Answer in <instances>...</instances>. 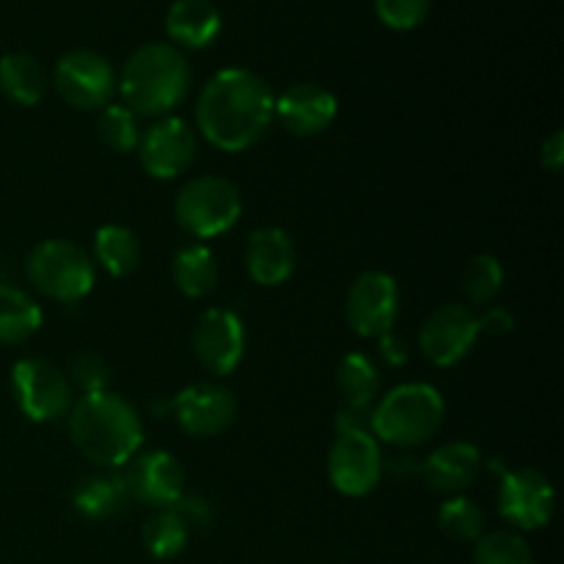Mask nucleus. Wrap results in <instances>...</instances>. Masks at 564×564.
Masks as SVG:
<instances>
[{
  "label": "nucleus",
  "mask_w": 564,
  "mask_h": 564,
  "mask_svg": "<svg viewBox=\"0 0 564 564\" xmlns=\"http://www.w3.org/2000/svg\"><path fill=\"white\" fill-rule=\"evenodd\" d=\"M116 83L119 75L113 64L97 50H69L53 69L55 91L69 108L77 110H102L113 99Z\"/></svg>",
  "instance_id": "9"
},
{
  "label": "nucleus",
  "mask_w": 564,
  "mask_h": 564,
  "mask_svg": "<svg viewBox=\"0 0 564 564\" xmlns=\"http://www.w3.org/2000/svg\"><path fill=\"white\" fill-rule=\"evenodd\" d=\"M297 246L290 231L262 226L246 242V270L253 284L281 286L295 275Z\"/></svg>",
  "instance_id": "19"
},
{
  "label": "nucleus",
  "mask_w": 564,
  "mask_h": 564,
  "mask_svg": "<svg viewBox=\"0 0 564 564\" xmlns=\"http://www.w3.org/2000/svg\"><path fill=\"white\" fill-rule=\"evenodd\" d=\"M176 424L191 438H215L237 419V397L226 386L202 380L191 383L171 400Z\"/></svg>",
  "instance_id": "16"
},
{
  "label": "nucleus",
  "mask_w": 564,
  "mask_h": 564,
  "mask_svg": "<svg viewBox=\"0 0 564 564\" xmlns=\"http://www.w3.org/2000/svg\"><path fill=\"white\" fill-rule=\"evenodd\" d=\"M400 317V286L383 270H367L350 284L345 295V319L361 339H380L391 334Z\"/></svg>",
  "instance_id": "10"
},
{
  "label": "nucleus",
  "mask_w": 564,
  "mask_h": 564,
  "mask_svg": "<svg viewBox=\"0 0 564 564\" xmlns=\"http://www.w3.org/2000/svg\"><path fill=\"white\" fill-rule=\"evenodd\" d=\"M127 499H130V494H127L121 471L94 474V477L80 479L72 490V507L86 521H108V518L119 516Z\"/></svg>",
  "instance_id": "21"
},
{
  "label": "nucleus",
  "mask_w": 564,
  "mask_h": 564,
  "mask_svg": "<svg viewBox=\"0 0 564 564\" xmlns=\"http://www.w3.org/2000/svg\"><path fill=\"white\" fill-rule=\"evenodd\" d=\"M540 165H543L549 174H562L564 169V132L554 130L549 138H543L540 143Z\"/></svg>",
  "instance_id": "34"
},
{
  "label": "nucleus",
  "mask_w": 564,
  "mask_h": 564,
  "mask_svg": "<svg viewBox=\"0 0 564 564\" xmlns=\"http://www.w3.org/2000/svg\"><path fill=\"white\" fill-rule=\"evenodd\" d=\"M69 383L72 389H80L83 394L105 391L110 386V364L99 352H77L69 364Z\"/></svg>",
  "instance_id": "33"
},
{
  "label": "nucleus",
  "mask_w": 564,
  "mask_h": 564,
  "mask_svg": "<svg viewBox=\"0 0 564 564\" xmlns=\"http://www.w3.org/2000/svg\"><path fill=\"white\" fill-rule=\"evenodd\" d=\"M187 540H191V527L176 510H154L143 521L141 543L152 560H176L187 549Z\"/></svg>",
  "instance_id": "27"
},
{
  "label": "nucleus",
  "mask_w": 564,
  "mask_h": 564,
  "mask_svg": "<svg viewBox=\"0 0 564 564\" xmlns=\"http://www.w3.org/2000/svg\"><path fill=\"white\" fill-rule=\"evenodd\" d=\"M220 11L213 0H174L165 14V33L176 50H207L218 42Z\"/></svg>",
  "instance_id": "20"
},
{
  "label": "nucleus",
  "mask_w": 564,
  "mask_h": 564,
  "mask_svg": "<svg viewBox=\"0 0 564 564\" xmlns=\"http://www.w3.org/2000/svg\"><path fill=\"white\" fill-rule=\"evenodd\" d=\"M242 215L240 187L226 176L204 174L185 182L174 198L176 226L193 240H213L235 229Z\"/></svg>",
  "instance_id": "6"
},
{
  "label": "nucleus",
  "mask_w": 564,
  "mask_h": 564,
  "mask_svg": "<svg viewBox=\"0 0 564 564\" xmlns=\"http://www.w3.org/2000/svg\"><path fill=\"white\" fill-rule=\"evenodd\" d=\"M433 0H375V14L389 31H416L430 14Z\"/></svg>",
  "instance_id": "32"
},
{
  "label": "nucleus",
  "mask_w": 564,
  "mask_h": 564,
  "mask_svg": "<svg viewBox=\"0 0 564 564\" xmlns=\"http://www.w3.org/2000/svg\"><path fill=\"white\" fill-rule=\"evenodd\" d=\"M505 290V268L494 253H477L463 273V292L471 306H490Z\"/></svg>",
  "instance_id": "29"
},
{
  "label": "nucleus",
  "mask_w": 564,
  "mask_h": 564,
  "mask_svg": "<svg viewBox=\"0 0 564 564\" xmlns=\"http://www.w3.org/2000/svg\"><path fill=\"white\" fill-rule=\"evenodd\" d=\"M50 88L47 69L31 53H6L0 58V91L9 102L33 108Z\"/></svg>",
  "instance_id": "23"
},
{
  "label": "nucleus",
  "mask_w": 564,
  "mask_h": 564,
  "mask_svg": "<svg viewBox=\"0 0 564 564\" xmlns=\"http://www.w3.org/2000/svg\"><path fill=\"white\" fill-rule=\"evenodd\" d=\"M66 424L72 446L102 471H119L143 446L141 413L110 389L80 394L66 413Z\"/></svg>",
  "instance_id": "2"
},
{
  "label": "nucleus",
  "mask_w": 564,
  "mask_h": 564,
  "mask_svg": "<svg viewBox=\"0 0 564 564\" xmlns=\"http://www.w3.org/2000/svg\"><path fill=\"white\" fill-rule=\"evenodd\" d=\"M339 116V99L319 83H292L275 97L273 119L290 135L314 138L323 135Z\"/></svg>",
  "instance_id": "17"
},
{
  "label": "nucleus",
  "mask_w": 564,
  "mask_h": 564,
  "mask_svg": "<svg viewBox=\"0 0 564 564\" xmlns=\"http://www.w3.org/2000/svg\"><path fill=\"white\" fill-rule=\"evenodd\" d=\"M378 350H380V358H383L389 367H405V364L411 361V347H408L405 341L394 334V330L386 336H380Z\"/></svg>",
  "instance_id": "36"
},
{
  "label": "nucleus",
  "mask_w": 564,
  "mask_h": 564,
  "mask_svg": "<svg viewBox=\"0 0 564 564\" xmlns=\"http://www.w3.org/2000/svg\"><path fill=\"white\" fill-rule=\"evenodd\" d=\"M336 389L345 408L367 413L380 394V372L372 358L364 352H347L336 367Z\"/></svg>",
  "instance_id": "25"
},
{
  "label": "nucleus",
  "mask_w": 564,
  "mask_h": 564,
  "mask_svg": "<svg viewBox=\"0 0 564 564\" xmlns=\"http://www.w3.org/2000/svg\"><path fill=\"white\" fill-rule=\"evenodd\" d=\"M42 323V306L28 292L0 284V345H22L39 334Z\"/></svg>",
  "instance_id": "26"
},
{
  "label": "nucleus",
  "mask_w": 564,
  "mask_h": 564,
  "mask_svg": "<svg viewBox=\"0 0 564 564\" xmlns=\"http://www.w3.org/2000/svg\"><path fill=\"white\" fill-rule=\"evenodd\" d=\"M99 141L110 149V152H135L141 143V127H138V116L124 105H105L102 113L97 119Z\"/></svg>",
  "instance_id": "31"
},
{
  "label": "nucleus",
  "mask_w": 564,
  "mask_h": 564,
  "mask_svg": "<svg viewBox=\"0 0 564 564\" xmlns=\"http://www.w3.org/2000/svg\"><path fill=\"white\" fill-rule=\"evenodd\" d=\"M191 347L207 372L218 378L231 375L246 356V325L240 314L229 308H207L193 325Z\"/></svg>",
  "instance_id": "14"
},
{
  "label": "nucleus",
  "mask_w": 564,
  "mask_h": 564,
  "mask_svg": "<svg viewBox=\"0 0 564 564\" xmlns=\"http://www.w3.org/2000/svg\"><path fill=\"white\" fill-rule=\"evenodd\" d=\"M446 402L430 383H400L375 405L369 433L389 446L413 449L435 438L444 424Z\"/></svg>",
  "instance_id": "4"
},
{
  "label": "nucleus",
  "mask_w": 564,
  "mask_h": 564,
  "mask_svg": "<svg viewBox=\"0 0 564 564\" xmlns=\"http://www.w3.org/2000/svg\"><path fill=\"white\" fill-rule=\"evenodd\" d=\"M482 471V452L468 441H449L419 463V477L433 494L460 496Z\"/></svg>",
  "instance_id": "18"
},
{
  "label": "nucleus",
  "mask_w": 564,
  "mask_h": 564,
  "mask_svg": "<svg viewBox=\"0 0 564 564\" xmlns=\"http://www.w3.org/2000/svg\"><path fill=\"white\" fill-rule=\"evenodd\" d=\"M474 545V564H534L527 538L516 529H496L482 534Z\"/></svg>",
  "instance_id": "30"
},
{
  "label": "nucleus",
  "mask_w": 564,
  "mask_h": 564,
  "mask_svg": "<svg viewBox=\"0 0 564 564\" xmlns=\"http://www.w3.org/2000/svg\"><path fill=\"white\" fill-rule=\"evenodd\" d=\"M325 468H328V479L336 494L347 499H361L380 485L386 460L378 438L367 427H358L336 433Z\"/></svg>",
  "instance_id": "8"
},
{
  "label": "nucleus",
  "mask_w": 564,
  "mask_h": 564,
  "mask_svg": "<svg viewBox=\"0 0 564 564\" xmlns=\"http://www.w3.org/2000/svg\"><path fill=\"white\" fill-rule=\"evenodd\" d=\"M516 328V317L505 306H490L479 314V334L482 336H505Z\"/></svg>",
  "instance_id": "35"
},
{
  "label": "nucleus",
  "mask_w": 564,
  "mask_h": 564,
  "mask_svg": "<svg viewBox=\"0 0 564 564\" xmlns=\"http://www.w3.org/2000/svg\"><path fill=\"white\" fill-rule=\"evenodd\" d=\"M25 275L50 301L77 303L97 284V264L77 242L50 237L28 253Z\"/></svg>",
  "instance_id": "5"
},
{
  "label": "nucleus",
  "mask_w": 564,
  "mask_h": 564,
  "mask_svg": "<svg viewBox=\"0 0 564 564\" xmlns=\"http://www.w3.org/2000/svg\"><path fill=\"white\" fill-rule=\"evenodd\" d=\"M191 80L193 72L182 50L169 42H149L132 50L124 61L116 91L124 99L121 105L135 116L163 119L185 102Z\"/></svg>",
  "instance_id": "3"
},
{
  "label": "nucleus",
  "mask_w": 564,
  "mask_h": 564,
  "mask_svg": "<svg viewBox=\"0 0 564 564\" xmlns=\"http://www.w3.org/2000/svg\"><path fill=\"white\" fill-rule=\"evenodd\" d=\"M479 314L466 303H444L419 328V350L433 367H455L479 341Z\"/></svg>",
  "instance_id": "11"
},
{
  "label": "nucleus",
  "mask_w": 564,
  "mask_h": 564,
  "mask_svg": "<svg viewBox=\"0 0 564 564\" xmlns=\"http://www.w3.org/2000/svg\"><path fill=\"white\" fill-rule=\"evenodd\" d=\"M138 160L152 180H176L196 160L198 141L193 127L180 116H163L147 132H141Z\"/></svg>",
  "instance_id": "13"
},
{
  "label": "nucleus",
  "mask_w": 564,
  "mask_h": 564,
  "mask_svg": "<svg viewBox=\"0 0 564 564\" xmlns=\"http://www.w3.org/2000/svg\"><path fill=\"white\" fill-rule=\"evenodd\" d=\"M556 494L551 479L538 468H512L501 474L499 516L516 532H538L554 518Z\"/></svg>",
  "instance_id": "12"
},
{
  "label": "nucleus",
  "mask_w": 564,
  "mask_h": 564,
  "mask_svg": "<svg viewBox=\"0 0 564 564\" xmlns=\"http://www.w3.org/2000/svg\"><path fill=\"white\" fill-rule=\"evenodd\" d=\"M275 94L262 75L226 66L204 83L196 99V127L220 152H246L273 124Z\"/></svg>",
  "instance_id": "1"
},
{
  "label": "nucleus",
  "mask_w": 564,
  "mask_h": 564,
  "mask_svg": "<svg viewBox=\"0 0 564 564\" xmlns=\"http://www.w3.org/2000/svg\"><path fill=\"white\" fill-rule=\"evenodd\" d=\"M124 482L127 494L138 505L152 510H174L185 496V468L171 452L141 449L127 463Z\"/></svg>",
  "instance_id": "15"
},
{
  "label": "nucleus",
  "mask_w": 564,
  "mask_h": 564,
  "mask_svg": "<svg viewBox=\"0 0 564 564\" xmlns=\"http://www.w3.org/2000/svg\"><path fill=\"white\" fill-rule=\"evenodd\" d=\"M171 279H174L176 290L182 295L202 301V297H209L218 290V259L204 242H187L171 259Z\"/></svg>",
  "instance_id": "22"
},
{
  "label": "nucleus",
  "mask_w": 564,
  "mask_h": 564,
  "mask_svg": "<svg viewBox=\"0 0 564 564\" xmlns=\"http://www.w3.org/2000/svg\"><path fill=\"white\" fill-rule=\"evenodd\" d=\"M438 529L455 543H477L485 534V516L468 496H449L438 507Z\"/></svg>",
  "instance_id": "28"
},
{
  "label": "nucleus",
  "mask_w": 564,
  "mask_h": 564,
  "mask_svg": "<svg viewBox=\"0 0 564 564\" xmlns=\"http://www.w3.org/2000/svg\"><path fill=\"white\" fill-rule=\"evenodd\" d=\"M11 394L22 416L33 424L58 422L75 402L66 372L47 358H20L11 367Z\"/></svg>",
  "instance_id": "7"
},
{
  "label": "nucleus",
  "mask_w": 564,
  "mask_h": 564,
  "mask_svg": "<svg viewBox=\"0 0 564 564\" xmlns=\"http://www.w3.org/2000/svg\"><path fill=\"white\" fill-rule=\"evenodd\" d=\"M94 264L113 279H127L141 264V240L119 224H105L94 231Z\"/></svg>",
  "instance_id": "24"
}]
</instances>
